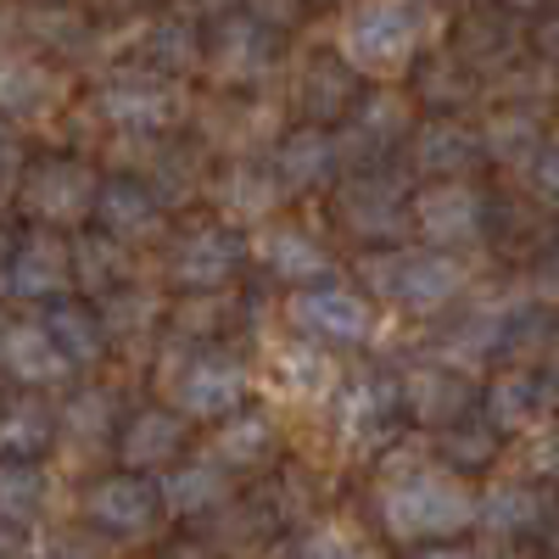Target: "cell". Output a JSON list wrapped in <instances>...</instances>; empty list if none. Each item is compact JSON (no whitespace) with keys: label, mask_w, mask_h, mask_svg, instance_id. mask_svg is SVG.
I'll return each mask as SVG.
<instances>
[{"label":"cell","mask_w":559,"mask_h":559,"mask_svg":"<svg viewBox=\"0 0 559 559\" xmlns=\"http://www.w3.org/2000/svg\"><path fill=\"white\" fill-rule=\"evenodd\" d=\"M157 509H168L163 487H152L146 476H134V471H118V476H107V481H96L84 492V521L96 532H112V537L152 532Z\"/></svg>","instance_id":"cell-10"},{"label":"cell","mask_w":559,"mask_h":559,"mask_svg":"<svg viewBox=\"0 0 559 559\" xmlns=\"http://www.w3.org/2000/svg\"><path fill=\"white\" fill-rule=\"evenodd\" d=\"M414 559H476V554H464V548H426V554H414Z\"/></svg>","instance_id":"cell-40"},{"label":"cell","mask_w":559,"mask_h":559,"mask_svg":"<svg viewBox=\"0 0 559 559\" xmlns=\"http://www.w3.org/2000/svg\"><path fill=\"white\" fill-rule=\"evenodd\" d=\"M229 498V476H224V459H191L163 481V503L168 515H207Z\"/></svg>","instance_id":"cell-24"},{"label":"cell","mask_w":559,"mask_h":559,"mask_svg":"<svg viewBox=\"0 0 559 559\" xmlns=\"http://www.w3.org/2000/svg\"><path fill=\"white\" fill-rule=\"evenodd\" d=\"M532 185H537L543 202L559 207V140H548V146H543V157H537V168H532Z\"/></svg>","instance_id":"cell-37"},{"label":"cell","mask_w":559,"mask_h":559,"mask_svg":"<svg viewBox=\"0 0 559 559\" xmlns=\"http://www.w3.org/2000/svg\"><path fill=\"white\" fill-rule=\"evenodd\" d=\"M179 442H185V426L168 414V408H140L129 426H123V442H118V453H123V471H146V464H168L174 453H179Z\"/></svg>","instance_id":"cell-23"},{"label":"cell","mask_w":559,"mask_h":559,"mask_svg":"<svg viewBox=\"0 0 559 559\" xmlns=\"http://www.w3.org/2000/svg\"><path fill=\"white\" fill-rule=\"evenodd\" d=\"M269 376L286 397H331L336 392V358L324 353L319 342L297 336V342H280L269 358Z\"/></svg>","instance_id":"cell-20"},{"label":"cell","mask_w":559,"mask_h":559,"mask_svg":"<svg viewBox=\"0 0 559 559\" xmlns=\"http://www.w3.org/2000/svg\"><path fill=\"white\" fill-rule=\"evenodd\" d=\"M168 397L179 403V414H191V419H229V414H241L247 369L229 353H191L168 376Z\"/></svg>","instance_id":"cell-5"},{"label":"cell","mask_w":559,"mask_h":559,"mask_svg":"<svg viewBox=\"0 0 559 559\" xmlns=\"http://www.w3.org/2000/svg\"><path fill=\"white\" fill-rule=\"evenodd\" d=\"M297 559H358V554H353V543H342L336 532H319V537H308V543H302V554H297Z\"/></svg>","instance_id":"cell-38"},{"label":"cell","mask_w":559,"mask_h":559,"mask_svg":"<svg viewBox=\"0 0 559 559\" xmlns=\"http://www.w3.org/2000/svg\"><path fill=\"white\" fill-rule=\"evenodd\" d=\"M537 521H543V498H537L532 487L498 481V487L481 492V526H487V532L509 537V532H532Z\"/></svg>","instance_id":"cell-28"},{"label":"cell","mask_w":559,"mask_h":559,"mask_svg":"<svg viewBox=\"0 0 559 559\" xmlns=\"http://www.w3.org/2000/svg\"><path fill=\"white\" fill-rule=\"evenodd\" d=\"M0 364H7V376L28 392L39 386H62L73 376V358L62 353V342L51 336V324L45 319H12L7 324V347H0Z\"/></svg>","instance_id":"cell-11"},{"label":"cell","mask_w":559,"mask_h":559,"mask_svg":"<svg viewBox=\"0 0 559 559\" xmlns=\"http://www.w3.org/2000/svg\"><path fill=\"white\" fill-rule=\"evenodd\" d=\"M331 168H342V140L319 123H302L274 152V174L286 179V191H313V185L331 179Z\"/></svg>","instance_id":"cell-19"},{"label":"cell","mask_w":559,"mask_h":559,"mask_svg":"<svg viewBox=\"0 0 559 559\" xmlns=\"http://www.w3.org/2000/svg\"><path fill=\"white\" fill-rule=\"evenodd\" d=\"M96 218H102L107 236H118L123 247L163 236V202H157L140 179H112V185H102V207H96Z\"/></svg>","instance_id":"cell-18"},{"label":"cell","mask_w":559,"mask_h":559,"mask_svg":"<svg viewBox=\"0 0 559 559\" xmlns=\"http://www.w3.org/2000/svg\"><path fill=\"white\" fill-rule=\"evenodd\" d=\"M163 559H202L197 548H174V554H163Z\"/></svg>","instance_id":"cell-41"},{"label":"cell","mask_w":559,"mask_h":559,"mask_svg":"<svg viewBox=\"0 0 559 559\" xmlns=\"http://www.w3.org/2000/svg\"><path fill=\"white\" fill-rule=\"evenodd\" d=\"M537 45H543V57H554V62H559V12L537 28Z\"/></svg>","instance_id":"cell-39"},{"label":"cell","mask_w":559,"mask_h":559,"mask_svg":"<svg viewBox=\"0 0 559 559\" xmlns=\"http://www.w3.org/2000/svg\"><path fill=\"white\" fill-rule=\"evenodd\" d=\"M342 218L358 241H397L403 229V197L392 191L386 179H353L342 191Z\"/></svg>","instance_id":"cell-21"},{"label":"cell","mask_w":559,"mask_h":559,"mask_svg":"<svg viewBox=\"0 0 559 559\" xmlns=\"http://www.w3.org/2000/svg\"><path fill=\"white\" fill-rule=\"evenodd\" d=\"M269 448H274V426H269L263 414H229V419H218L213 453H218L224 464H258Z\"/></svg>","instance_id":"cell-31"},{"label":"cell","mask_w":559,"mask_h":559,"mask_svg":"<svg viewBox=\"0 0 559 559\" xmlns=\"http://www.w3.org/2000/svg\"><path fill=\"white\" fill-rule=\"evenodd\" d=\"M107 302H112V308H102L107 331H129V324H146V319L157 313V302H152V297H140V292H129V297H123V292H112Z\"/></svg>","instance_id":"cell-36"},{"label":"cell","mask_w":559,"mask_h":559,"mask_svg":"<svg viewBox=\"0 0 559 559\" xmlns=\"http://www.w3.org/2000/svg\"><path fill=\"white\" fill-rule=\"evenodd\" d=\"M207 62H213V79H218V84H252V79H263V68L274 62V34H269V23H258V17H229V23L213 34Z\"/></svg>","instance_id":"cell-16"},{"label":"cell","mask_w":559,"mask_h":559,"mask_svg":"<svg viewBox=\"0 0 559 559\" xmlns=\"http://www.w3.org/2000/svg\"><path fill=\"white\" fill-rule=\"evenodd\" d=\"M554 559H559V532H554Z\"/></svg>","instance_id":"cell-42"},{"label":"cell","mask_w":559,"mask_h":559,"mask_svg":"<svg viewBox=\"0 0 559 559\" xmlns=\"http://www.w3.org/2000/svg\"><path fill=\"white\" fill-rule=\"evenodd\" d=\"M0 90H7V112L23 118V112H28V96H34V102L51 96V73H45L39 62H28L23 51H12V57H7V84H0Z\"/></svg>","instance_id":"cell-34"},{"label":"cell","mask_w":559,"mask_h":559,"mask_svg":"<svg viewBox=\"0 0 559 559\" xmlns=\"http://www.w3.org/2000/svg\"><path fill=\"white\" fill-rule=\"evenodd\" d=\"M403 403H408L414 419H426V426H459V419L476 408V392L459 369L426 364V369H408L403 376Z\"/></svg>","instance_id":"cell-17"},{"label":"cell","mask_w":559,"mask_h":559,"mask_svg":"<svg viewBox=\"0 0 559 559\" xmlns=\"http://www.w3.org/2000/svg\"><path fill=\"white\" fill-rule=\"evenodd\" d=\"M280 197H286V179L274 174V163L269 168L236 163V168H224V179H218V207L229 218H263V213H274Z\"/></svg>","instance_id":"cell-25"},{"label":"cell","mask_w":559,"mask_h":559,"mask_svg":"<svg viewBox=\"0 0 559 559\" xmlns=\"http://www.w3.org/2000/svg\"><path fill=\"white\" fill-rule=\"evenodd\" d=\"M252 252H258V263H263L269 274L292 280V286H324V280H336V258L324 252L313 236L292 229V224L263 229V236L252 241Z\"/></svg>","instance_id":"cell-14"},{"label":"cell","mask_w":559,"mask_h":559,"mask_svg":"<svg viewBox=\"0 0 559 559\" xmlns=\"http://www.w3.org/2000/svg\"><path fill=\"white\" fill-rule=\"evenodd\" d=\"M286 319L308 342H331V347H353L376 331V308H369L364 292L353 286H336V280H324V286H302L292 302H286Z\"/></svg>","instance_id":"cell-4"},{"label":"cell","mask_w":559,"mask_h":559,"mask_svg":"<svg viewBox=\"0 0 559 559\" xmlns=\"http://www.w3.org/2000/svg\"><path fill=\"white\" fill-rule=\"evenodd\" d=\"M358 274L381 302H397L408 313H437V308L459 302L464 286H471V269L442 247H431V252H369L358 263Z\"/></svg>","instance_id":"cell-3"},{"label":"cell","mask_w":559,"mask_h":559,"mask_svg":"<svg viewBox=\"0 0 559 559\" xmlns=\"http://www.w3.org/2000/svg\"><path fill=\"white\" fill-rule=\"evenodd\" d=\"M57 437V414L39 403V392H17L7 403V419H0V442H7V459H39Z\"/></svg>","instance_id":"cell-26"},{"label":"cell","mask_w":559,"mask_h":559,"mask_svg":"<svg viewBox=\"0 0 559 559\" xmlns=\"http://www.w3.org/2000/svg\"><path fill=\"white\" fill-rule=\"evenodd\" d=\"M96 102L118 129H168L179 112V90L163 73H112Z\"/></svg>","instance_id":"cell-12"},{"label":"cell","mask_w":559,"mask_h":559,"mask_svg":"<svg viewBox=\"0 0 559 559\" xmlns=\"http://www.w3.org/2000/svg\"><path fill=\"white\" fill-rule=\"evenodd\" d=\"M537 408H543V381H532V376H498V381L487 386V414H492L498 431L532 426Z\"/></svg>","instance_id":"cell-30"},{"label":"cell","mask_w":559,"mask_h":559,"mask_svg":"<svg viewBox=\"0 0 559 559\" xmlns=\"http://www.w3.org/2000/svg\"><path fill=\"white\" fill-rule=\"evenodd\" d=\"M241 252H247V241L229 224L185 229V236L174 241V252H168V280L185 286V292H213L241 269Z\"/></svg>","instance_id":"cell-9"},{"label":"cell","mask_w":559,"mask_h":559,"mask_svg":"<svg viewBox=\"0 0 559 559\" xmlns=\"http://www.w3.org/2000/svg\"><path fill=\"white\" fill-rule=\"evenodd\" d=\"M381 521L392 537H453L471 521H481V498L464 487L442 464H408V471L386 487L381 498Z\"/></svg>","instance_id":"cell-2"},{"label":"cell","mask_w":559,"mask_h":559,"mask_svg":"<svg viewBox=\"0 0 559 559\" xmlns=\"http://www.w3.org/2000/svg\"><path fill=\"white\" fill-rule=\"evenodd\" d=\"M487 157V134L464 129L459 118H437L414 129V168L437 174V179H464L476 163Z\"/></svg>","instance_id":"cell-15"},{"label":"cell","mask_w":559,"mask_h":559,"mask_svg":"<svg viewBox=\"0 0 559 559\" xmlns=\"http://www.w3.org/2000/svg\"><path fill=\"white\" fill-rule=\"evenodd\" d=\"M403 381H376V376H364L342 392V437L353 448H381L397 426V414H403Z\"/></svg>","instance_id":"cell-13"},{"label":"cell","mask_w":559,"mask_h":559,"mask_svg":"<svg viewBox=\"0 0 559 559\" xmlns=\"http://www.w3.org/2000/svg\"><path fill=\"white\" fill-rule=\"evenodd\" d=\"M23 207L45 229L51 224H84L90 213L102 207V185H96V174H90L84 163H68V157L34 163V174L23 185Z\"/></svg>","instance_id":"cell-7"},{"label":"cell","mask_w":559,"mask_h":559,"mask_svg":"<svg viewBox=\"0 0 559 559\" xmlns=\"http://www.w3.org/2000/svg\"><path fill=\"white\" fill-rule=\"evenodd\" d=\"M45 509V471L34 459H7V476H0V515L12 532H23L28 521H39Z\"/></svg>","instance_id":"cell-29"},{"label":"cell","mask_w":559,"mask_h":559,"mask_svg":"<svg viewBox=\"0 0 559 559\" xmlns=\"http://www.w3.org/2000/svg\"><path fill=\"white\" fill-rule=\"evenodd\" d=\"M419 39H426V7L419 0H353L336 34V57L358 79L392 84L397 73H408Z\"/></svg>","instance_id":"cell-1"},{"label":"cell","mask_w":559,"mask_h":559,"mask_svg":"<svg viewBox=\"0 0 559 559\" xmlns=\"http://www.w3.org/2000/svg\"><path fill=\"white\" fill-rule=\"evenodd\" d=\"M487 157H498V163H526V174L537 168V129L526 123V118H498V123H487Z\"/></svg>","instance_id":"cell-33"},{"label":"cell","mask_w":559,"mask_h":559,"mask_svg":"<svg viewBox=\"0 0 559 559\" xmlns=\"http://www.w3.org/2000/svg\"><path fill=\"white\" fill-rule=\"evenodd\" d=\"M347 140L342 146H353L358 140V152L364 157H376V152H386V146H397V140L414 129V107L403 102V96H392V90H376L369 102H358L353 112H347Z\"/></svg>","instance_id":"cell-22"},{"label":"cell","mask_w":559,"mask_h":559,"mask_svg":"<svg viewBox=\"0 0 559 559\" xmlns=\"http://www.w3.org/2000/svg\"><path fill=\"white\" fill-rule=\"evenodd\" d=\"M39 319L51 324V336L62 342V353L73 364H96L102 358V347H107V319L102 313H90L84 302H51Z\"/></svg>","instance_id":"cell-27"},{"label":"cell","mask_w":559,"mask_h":559,"mask_svg":"<svg viewBox=\"0 0 559 559\" xmlns=\"http://www.w3.org/2000/svg\"><path fill=\"white\" fill-rule=\"evenodd\" d=\"M73 280H79L73 252L51 236V229L23 236L12 247V258H7V297L12 302H62Z\"/></svg>","instance_id":"cell-8"},{"label":"cell","mask_w":559,"mask_h":559,"mask_svg":"<svg viewBox=\"0 0 559 559\" xmlns=\"http://www.w3.org/2000/svg\"><path fill=\"white\" fill-rule=\"evenodd\" d=\"M79 263V286L84 292H118L123 286V274H129V258H123V241L118 236H96V241H79V252H73Z\"/></svg>","instance_id":"cell-32"},{"label":"cell","mask_w":559,"mask_h":559,"mask_svg":"<svg viewBox=\"0 0 559 559\" xmlns=\"http://www.w3.org/2000/svg\"><path fill=\"white\" fill-rule=\"evenodd\" d=\"M408 213H414V224H419V236H426L431 247H442V252H459V247H471V241H481V213H487V202H481V191L471 179H437V185H426L414 202H408Z\"/></svg>","instance_id":"cell-6"},{"label":"cell","mask_w":559,"mask_h":559,"mask_svg":"<svg viewBox=\"0 0 559 559\" xmlns=\"http://www.w3.org/2000/svg\"><path fill=\"white\" fill-rule=\"evenodd\" d=\"M62 426H68L73 437H107V426H112L107 392H79V397L62 408Z\"/></svg>","instance_id":"cell-35"}]
</instances>
